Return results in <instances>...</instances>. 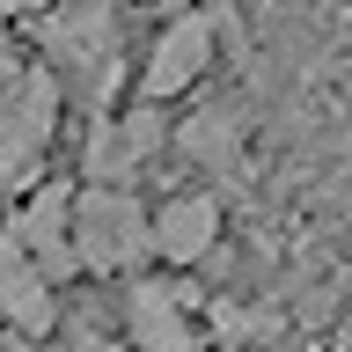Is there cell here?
Returning a JSON list of instances; mask_svg holds the SVG:
<instances>
[{
	"label": "cell",
	"mask_w": 352,
	"mask_h": 352,
	"mask_svg": "<svg viewBox=\"0 0 352 352\" xmlns=\"http://www.w3.org/2000/svg\"><path fill=\"white\" fill-rule=\"evenodd\" d=\"M66 206H74V184H30V191L15 198V220L0 228L52 286L74 279V228H66Z\"/></svg>",
	"instance_id": "cell-8"
},
{
	"label": "cell",
	"mask_w": 352,
	"mask_h": 352,
	"mask_svg": "<svg viewBox=\"0 0 352 352\" xmlns=\"http://www.w3.org/2000/svg\"><path fill=\"white\" fill-rule=\"evenodd\" d=\"M15 66H22L15 52H0V96H8V81H15Z\"/></svg>",
	"instance_id": "cell-12"
},
{
	"label": "cell",
	"mask_w": 352,
	"mask_h": 352,
	"mask_svg": "<svg viewBox=\"0 0 352 352\" xmlns=\"http://www.w3.org/2000/svg\"><path fill=\"white\" fill-rule=\"evenodd\" d=\"M37 66L74 96H110L132 74L118 44V0H44L37 8Z\"/></svg>",
	"instance_id": "cell-1"
},
{
	"label": "cell",
	"mask_w": 352,
	"mask_h": 352,
	"mask_svg": "<svg viewBox=\"0 0 352 352\" xmlns=\"http://www.w3.org/2000/svg\"><path fill=\"white\" fill-rule=\"evenodd\" d=\"M59 103L66 88L44 66H15V81L0 96V198H22L30 184H44V154L59 140Z\"/></svg>",
	"instance_id": "cell-3"
},
{
	"label": "cell",
	"mask_w": 352,
	"mask_h": 352,
	"mask_svg": "<svg viewBox=\"0 0 352 352\" xmlns=\"http://www.w3.org/2000/svg\"><path fill=\"white\" fill-rule=\"evenodd\" d=\"M66 228H74V272L132 279L140 264H154V250H147V198L140 191L81 184L74 206H66Z\"/></svg>",
	"instance_id": "cell-2"
},
{
	"label": "cell",
	"mask_w": 352,
	"mask_h": 352,
	"mask_svg": "<svg viewBox=\"0 0 352 352\" xmlns=\"http://www.w3.org/2000/svg\"><path fill=\"white\" fill-rule=\"evenodd\" d=\"M220 59V15L213 8H176L162 30L147 37L140 66H132V81H140V103H176V96H191Z\"/></svg>",
	"instance_id": "cell-5"
},
{
	"label": "cell",
	"mask_w": 352,
	"mask_h": 352,
	"mask_svg": "<svg viewBox=\"0 0 352 352\" xmlns=\"http://www.w3.org/2000/svg\"><path fill=\"white\" fill-rule=\"evenodd\" d=\"M162 154H169V118H162V103H140V96L110 103L81 132V176L88 184H110V191H140V176Z\"/></svg>",
	"instance_id": "cell-4"
},
{
	"label": "cell",
	"mask_w": 352,
	"mask_h": 352,
	"mask_svg": "<svg viewBox=\"0 0 352 352\" xmlns=\"http://www.w3.org/2000/svg\"><path fill=\"white\" fill-rule=\"evenodd\" d=\"M52 323H59V294H52V279H44L8 235H0V330L37 345Z\"/></svg>",
	"instance_id": "cell-10"
},
{
	"label": "cell",
	"mask_w": 352,
	"mask_h": 352,
	"mask_svg": "<svg viewBox=\"0 0 352 352\" xmlns=\"http://www.w3.org/2000/svg\"><path fill=\"white\" fill-rule=\"evenodd\" d=\"M59 352H132L125 338H118V330H96V323H74L66 330V345Z\"/></svg>",
	"instance_id": "cell-11"
},
{
	"label": "cell",
	"mask_w": 352,
	"mask_h": 352,
	"mask_svg": "<svg viewBox=\"0 0 352 352\" xmlns=\"http://www.w3.org/2000/svg\"><path fill=\"white\" fill-rule=\"evenodd\" d=\"M169 154L184 169H198L206 184H228L250 162V125H242L235 103H198L184 118H169Z\"/></svg>",
	"instance_id": "cell-9"
},
{
	"label": "cell",
	"mask_w": 352,
	"mask_h": 352,
	"mask_svg": "<svg viewBox=\"0 0 352 352\" xmlns=\"http://www.w3.org/2000/svg\"><path fill=\"white\" fill-rule=\"evenodd\" d=\"M198 301L206 294H191V286H176V279L132 272V279H118V338L132 352H206Z\"/></svg>",
	"instance_id": "cell-6"
},
{
	"label": "cell",
	"mask_w": 352,
	"mask_h": 352,
	"mask_svg": "<svg viewBox=\"0 0 352 352\" xmlns=\"http://www.w3.org/2000/svg\"><path fill=\"white\" fill-rule=\"evenodd\" d=\"M220 228H228V213H220L213 184H176L162 206H147V250H154V264H169V272L206 264L220 250Z\"/></svg>",
	"instance_id": "cell-7"
}]
</instances>
